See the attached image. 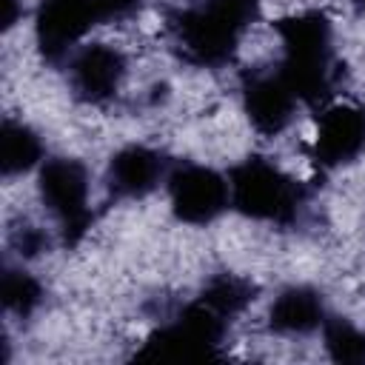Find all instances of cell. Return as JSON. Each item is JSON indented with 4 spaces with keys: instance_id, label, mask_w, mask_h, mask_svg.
Instances as JSON below:
<instances>
[{
    "instance_id": "1",
    "label": "cell",
    "mask_w": 365,
    "mask_h": 365,
    "mask_svg": "<svg viewBox=\"0 0 365 365\" xmlns=\"http://www.w3.org/2000/svg\"><path fill=\"white\" fill-rule=\"evenodd\" d=\"M262 0H197L165 11L171 51L197 68H222L234 60Z\"/></svg>"
},
{
    "instance_id": "10",
    "label": "cell",
    "mask_w": 365,
    "mask_h": 365,
    "mask_svg": "<svg viewBox=\"0 0 365 365\" xmlns=\"http://www.w3.org/2000/svg\"><path fill=\"white\" fill-rule=\"evenodd\" d=\"M365 151V108L351 103L325 106L317 117V137L311 160L322 171L351 165Z\"/></svg>"
},
{
    "instance_id": "2",
    "label": "cell",
    "mask_w": 365,
    "mask_h": 365,
    "mask_svg": "<svg viewBox=\"0 0 365 365\" xmlns=\"http://www.w3.org/2000/svg\"><path fill=\"white\" fill-rule=\"evenodd\" d=\"M274 31L282 43V60L277 63L279 77L302 106L325 108L339 80L331 17L322 9H305L274 20Z\"/></svg>"
},
{
    "instance_id": "11",
    "label": "cell",
    "mask_w": 365,
    "mask_h": 365,
    "mask_svg": "<svg viewBox=\"0 0 365 365\" xmlns=\"http://www.w3.org/2000/svg\"><path fill=\"white\" fill-rule=\"evenodd\" d=\"M174 160H168L163 151L151 145H125L117 154H111L106 165V191L114 202L123 200H143L148 197L160 182H165Z\"/></svg>"
},
{
    "instance_id": "4",
    "label": "cell",
    "mask_w": 365,
    "mask_h": 365,
    "mask_svg": "<svg viewBox=\"0 0 365 365\" xmlns=\"http://www.w3.org/2000/svg\"><path fill=\"white\" fill-rule=\"evenodd\" d=\"M143 3L145 0H37V51L48 66H60L80 48V40L91 29L131 17Z\"/></svg>"
},
{
    "instance_id": "16",
    "label": "cell",
    "mask_w": 365,
    "mask_h": 365,
    "mask_svg": "<svg viewBox=\"0 0 365 365\" xmlns=\"http://www.w3.org/2000/svg\"><path fill=\"white\" fill-rule=\"evenodd\" d=\"M48 245H51L48 234H46L40 225H34V222H26V220H23V222L11 225V231H9V248H11L20 259H34V257L46 254Z\"/></svg>"
},
{
    "instance_id": "12",
    "label": "cell",
    "mask_w": 365,
    "mask_h": 365,
    "mask_svg": "<svg viewBox=\"0 0 365 365\" xmlns=\"http://www.w3.org/2000/svg\"><path fill=\"white\" fill-rule=\"evenodd\" d=\"M325 319H328V311H325L322 291H317L314 285H288L268 305L265 325L268 331L282 336H305L319 331Z\"/></svg>"
},
{
    "instance_id": "13",
    "label": "cell",
    "mask_w": 365,
    "mask_h": 365,
    "mask_svg": "<svg viewBox=\"0 0 365 365\" xmlns=\"http://www.w3.org/2000/svg\"><path fill=\"white\" fill-rule=\"evenodd\" d=\"M43 163V140L23 120L6 117L0 128V171L6 180L31 171Z\"/></svg>"
},
{
    "instance_id": "6",
    "label": "cell",
    "mask_w": 365,
    "mask_h": 365,
    "mask_svg": "<svg viewBox=\"0 0 365 365\" xmlns=\"http://www.w3.org/2000/svg\"><path fill=\"white\" fill-rule=\"evenodd\" d=\"M37 194L60 228V242L66 248H77L94 222V211L88 205V168L77 157L43 160Z\"/></svg>"
},
{
    "instance_id": "7",
    "label": "cell",
    "mask_w": 365,
    "mask_h": 365,
    "mask_svg": "<svg viewBox=\"0 0 365 365\" xmlns=\"http://www.w3.org/2000/svg\"><path fill=\"white\" fill-rule=\"evenodd\" d=\"M165 188L174 217L188 225H208L231 205L228 180L200 163L177 160L165 177Z\"/></svg>"
},
{
    "instance_id": "14",
    "label": "cell",
    "mask_w": 365,
    "mask_h": 365,
    "mask_svg": "<svg viewBox=\"0 0 365 365\" xmlns=\"http://www.w3.org/2000/svg\"><path fill=\"white\" fill-rule=\"evenodd\" d=\"M0 299L6 314L17 317V319H29L46 299L43 282L29 274L23 265H3L0 274Z\"/></svg>"
},
{
    "instance_id": "5",
    "label": "cell",
    "mask_w": 365,
    "mask_h": 365,
    "mask_svg": "<svg viewBox=\"0 0 365 365\" xmlns=\"http://www.w3.org/2000/svg\"><path fill=\"white\" fill-rule=\"evenodd\" d=\"M231 317L222 314L202 294L180 305L160 328L148 334L143 348L134 354L140 362L160 359H211L222 354V342L231 331Z\"/></svg>"
},
{
    "instance_id": "17",
    "label": "cell",
    "mask_w": 365,
    "mask_h": 365,
    "mask_svg": "<svg viewBox=\"0 0 365 365\" xmlns=\"http://www.w3.org/2000/svg\"><path fill=\"white\" fill-rule=\"evenodd\" d=\"M20 17V3L17 0H3V29L9 31Z\"/></svg>"
},
{
    "instance_id": "8",
    "label": "cell",
    "mask_w": 365,
    "mask_h": 365,
    "mask_svg": "<svg viewBox=\"0 0 365 365\" xmlns=\"http://www.w3.org/2000/svg\"><path fill=\"white\" fill-rule=\"evenodd\" d=\"M240 97H242V108H245L248 123L262 137L282 134L291 125L297 106H299L297 94L279 77L277 66L242 71L240 74Z\"/></svg>"
},
{
    "instance_id": "18",
    "label": "cell",
    "mask_w": 365,
    "mask_h": 365,
    "mask_svg": "<svg viewBox=\"0 0 365 365\" xmlns=\"http://www.w3.org/2000/svg\"><path fill=\"white\" fill-rule=\"evenodd\" d=\"M351 3H356V6H362V9H365V0H351Z\"/></svg>"
},
{
    "instance_id": "9",
    "label": "cell",
    "mask_w": 365,
    "mask_h": 365,
    "mask_svg": "<svg viewBox=\"0 0 365 365\" xmlns=\"http://www.w3.org/2000/svg\"><path fill=\"white\" fill-rule=\"evenodd\" d=\"M128 71V60L108 43H86L68 57V86L74 100L106 106L117 97Z\"/></svg>"
},
{
    "instance_id": "3",
    "label": "cell",
    "mask_w": 365,
    "mask_h": 365,
    "mask_svg": "<svg viewBox=\"0 0 365 365\" xmlns=\"http://www.w3.org/2000/svg\"><path fill=\"white\" fill-rule=\"evenodd\" d=\"M228 188L234 211L279 228L302 225L311 205V191L299 180L285 174L277 163L259 154H248L245 160L231 165Z\"/></svg>"
},
{
    "instance_id": "15",
    "label": "cell",
    "mask_w": 365,
    "mask_h": 365,
    "mask_svg": "<svg viewBox=\"0 0 365 365\" xmlns=\"http://www.w3.org/2000/svg\"><path fill=\"white\" fill-rule=\"evenodd\" d=\"M325 351L334 362L342 365H365V331H359L345 317H331L322 322Z\"/></svg>"
}]
</instances>
